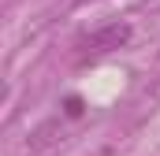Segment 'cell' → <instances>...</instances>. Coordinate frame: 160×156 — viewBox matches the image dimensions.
Wrapping results in <instances>:
<instances>
[{
  "mask_svg": "<svg viewBox=\"0 0 160 156\" xmlns=\"http://www.w3.org/2000/svg\"><path fill=\"white\" fill-rule=\"evenodd\" d=\"M67 112H71V115H78V112H82V100H78V97H71V100H67Z\"/></svg>",
  "mask_w": 160,
  "mask_h": 156,
  "instance_id": "7a4b0ae2",
  "label": "cell"
},
{
  "mask_svg": "<svg viewBox=\"0 0 160 156\" xmlns=\"http://www.w3.org/2000/svg\"><path fill=\"white\" fill-rule=\"evenodd\" d=\"M127 41H130V26H127V22H112V26H104V30L89 34L86 52H89V56H101V52H112V48L127 45Z\"/></svg>",
  "mask_w": 160,
  "mask_h": 156,
  "instance_id": "6da1fadb",
  "label": "cell"
}]
</instances>
